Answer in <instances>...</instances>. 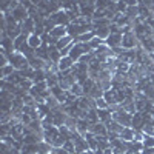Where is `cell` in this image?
Returning a JSON list of instances; mask_svg holds the SVG:
<instances>
[{
  "label": "cell",
  "instance_id": "1",
  "mask_svg": "<svg viewBox=\"0 0 154 154\" xmlns=\"http://www.w3.org/2000/svg\"><path fill=\"white\" fill-rule=\"evenodd\" d=\"M9 57V63L12 66H14L17 71H23V69H28L29 68V62L28 59L25 57L22 53H19V51H14V53L8 54Z\"/></svg>",
  "mask_w": 154,
  "mask_h": 154
},
{
  "label": "cell",
  "instance_id": "2",
  "mask_svg": "<svg viewBox=\"0 0 154 154\" xmlns=\"http://www.w3.org/2000/svg\"><path fill=\"white\" fill-rule=\"evenodd\" d=\"M112 119L116 122H119L120 125L123 126H131V122H133V114H130L128 111H125L123 108L117 109V111H112Z\"/></svg>",
  "mask_w": 154,
  "mask_h": 154
},
{
  "label": "cell",
  "instance_id": "3",
  "mask_svg": "<svg viewBox=\"0 0 154 154\" xmlns=\"http://www.w3.org/2000/svg\"><path fill=\"white\" fill-rule=\"evenodd\" d=\"M49 19L54 22L56 26H68V25L71 23V20H69L65 9H59V11L53 12V14L49 16Z\"/></svg>",
  "mask_w": 154,
  "mask_h": 154
},
{
  "label": "cell",
  "instance_id": "4",
  "mask_svg": "<svg viewBox=\"0 0 154 154\" xmlns=\"http://www.w3.org/2000/svg\"><path fill=\"white\" fill-rule=\"evenodd\" d=\"M137 46H140V42H139L137 35L134 34V31L123 34V38H122V48L123 49H134Z\"/></svg>",
  "mask_w": 154,
  "mask_h": 154
},
{
  "label": "cell",
  "instance_id": "5",
  "mask_svg": "<svg viewBox=\"0 0 154 154\" xmlns=\"http://www.w3.org/2000/svg\"><path fill=\"white\" fill-rule=\"evenodd\" d=\"M11 16H12V19H14L17 23H23L25 20H26L28 17H29V14H28V9L25 8V6H22V5H19L17 8H14L11 11Z\"/></svg>",
  "mask_w": 154,
  "mask_h": 154
},
{
  "label": "cell",
  "instance_id": "6",
  "mask_svg": "<svg viewBox=\"0 0 154 154\" xmlns=\"http://www.w3.org/2000/svg\"><path fill=\"white\" fill-rule=\"evenodd\" d=\"M145 126V120H143V112L136 111L133 114V122H131V128L134 131H142Z\"/></svg>",
  "mask_w": 154,
  "mask_h": 154
},
{
  "label": "cell",
  "instance_id": "7",
  "mask_svg": "<svg viewBox=\"0 0 154 154\" xmlns=\"http://www.w3.org/2000/svg\"><path fill=\"white\" fill-rule=\"evenodd\" d=\"M103 99L109 103V106H112V105H119V103H120L119 96H117V89H116L114 86H112L111 89H106V91L103 93Z\"/></svg>",
  "mask_w": 154,
  "mask_h": 154
},
{
  "label": "cell",
  "instance_id": "8",
  "mask_svg": "<svg viewBox=\"0 0 154 154\" xmlns=\"http://www.w3.org/2000/svg\"><path fill=\"white\" fill-rule=\"evenodd\" d=\"M122 38H123V34L122 32H112V34H109V37L105 40V43L109 48H117V46H122Z\"/></svg>",
  "mask_w": 154,
  "mask_h": 154
},
{
  "label": "cell",
  "instance_id": "9",
  "mask_svg": "<svg viewBox=\"0 0 154 154\" xmlns=\"http://www.w3.org/2000/svg\"><path fill=\"white\" fill-rule=\"evenodd\" d=\"M89 131L96 136H108V128L103 122H97V123H91Z\"/></svg>",
  "mask_w": 154,
  "mask_h": 154
},
{
  "label": "cell",
  "instance_id": "10",
  "mask_svg": "<svg viewBox=\"0 0 154 154\" xmlns=\"http://www.w3.org/2000/svg\"><path fill=\"white\" fill-rule=\"evenodd\" d=\"M83 54H85V51H83V48H82V43H75V42H74V46H72L71 53H69V57L77 63V62H79V59H80Z\"/></svg>",
  "mask_w": 154,
  "mask_h": 154
},
{
  "label": "cell",
  "instance_id": "11",
  "mask_svg": "<svg viewBox=\"0 0 154 154\" xmlns=\"http://www.w3.org/2000/svg\"><path fill=\"white\" fill-rule=\"evenodd\" d=\"M48 54H49V60H53L54 63H59L62 59L60 49L56 45H48Z\"/></svg>",
  "mask_w": 154,
  "mask_h": 154
},
{
  "label": "cell",
  "instance_id": "12",
  "mask_svg": "<svg viewBox=\"0 0 154 154\" xmlns=\"http://www.w3.org/2000/svg\"><path fill=\"white\" fill-rule=\"evenodd\" d=\"M34 29H35V20H34L32 17H28L26 20L22 23V32H25V34H32Z\"/></svg>",
  "mask_w": 154,
  "mask_h": 154
},
{
  "label": "cell",
  "instance_id": "13",
  "mask_svg": "<svg viewBox=\"0 0 154 154\" xmlns=\"http://www.w3.org/2000/svg\"><path fill=\"white\" fill-rule=\"evenodd\" d=\"M28 45L32 48V49H37V48H40L43 45V40H42V35H37L35 32L29 34L28 37Z\"/></svg>",
  "mask_w": 154,
  "mask_h": 154
},
{
  "label": "cell",
  "instance_id": "14",
  "mask_svg": "<svg viewBox=\"0 0 154 154\" xmlns=\"http://www.w3.org/2000/svg\"><path fill=\"white\" fill-rule=\"evenodd\" d=\"M74 63H75V62H74V60H72L69 56H66V57H62V59H60V62L57 63L59 71H66V69H71Z\"/></svg>",
  "mask_w": 154,
  "mask_h": 154
},
{
  "label": "cell",
  "instance_id": "15",
  "mask_svg": "<svg viewBox=\"0 0 154 154\" xmlns=\"http://www.w3.org/2000/svg\"><path fill=\"white\" fill-rule=\"evenodd\" d=\"M28 62H29V66H31L32 69H45V65H46V62L42 60L40 57H37V56L29 57Z\"/></svg>",
  "mask_w": 154,
  "mask_h": 154
},
{
  "label": "cell",
  "instance_id": "16",
  "mask_svg": "<svg viewBox=\"0 0 154 154\" xmlns=\"http://www.w3.org/2000/svg\"><path fill=\"white\" fill-rule=\"evenodd\" d=\"M51 37H54V38H62V37H65V35H68V28L66 26H56V28H53L49 32H48Z\"/></svg>",
  "mask_w": 154,
  "mask_h": 154
},
{
  "label": "cell",
  "instance_id": "17",
  "mask_svg": "<svg viewBox=\"0 0 154 154\" xmlns=\"http://www.w3.org/2000/svg\"><path fill=\"white\" fill-rule=\"evenodd\" d=\"M89 126H91V123L88 119H77V133H80L82 136H85L89 131Z\"/></svg>",
  "mask_w": 154,
  "mask_h": 154
},
{
  "label": "cell",
  "instance_id": "18",
  "mask_svg": "<svg viewBox=\"0 0 154 154\" xmlns=\"http://www.w3.org/2000/svg\"><path fill=\"white\" fill-rule=\"evenodd\" d=\"M106 125V128H108V133H116V134H120L122 131H123V125H120L119 122H116L114 119H111L108 123H105Z\"/></svg>",
  "mask_w": 154,
  "mask_h": 154
},
{
  "label": "cell",
  "instance_id": "19",
  "mask_svg": "<svg viewBox=\"0 0 154 154\" xmlns=\"http://www.w3.org/2000/svg\"><path fill=\"white\" fill-rule=\"evenodd\" d=\"M28 37H29V34L22 32L17 38H14V49H16V51H20L25 45L28 43Z\"/></svg>",
  "mask_w": 154,
  "mask_h": 154
},
{
  "label": "cell",
  "instance_id": "20",
  "mask_svg": "<svg viewBox=\"0 0 154 154\" xmlns=\"http://www.w3.org/2000/svg\"><path fill=\"white\" fill-rule=\"evenodd\" d=\"M134 136H136V131L133 130L131 126H125L123 131L119 134V137L123 139V140H126V142H131V140H134Z\"/></svg>",
  "mask_w": 154,
  "mask_h": 154
},
{
  "label": "cell",
  "instance_id": "21",
  "mask_svg": "<svg viewBox=\"0 0 154 154\" xmlns=\"http://www.w3.org/2000/svg\"><path fill=\"white\" fill-rule=\"evenodd\" d=\"M83 137L86 139V142H88L89 148H91L93 151H96V149H97V136H96V134H93L91 131H88Z\"/></svg>",
  "mask_w": 154,
  "mask_h": 154
},
{
  "label": "cell",
  "instance_id": "22",
  "mask_svg": "<svg viewBox=\"0 0 154 154\" xmlns=\"http://www.w3.org/2000/svg\"><path fill=\"white\" fill-rule=\"evenodd\" d=\"M94 37H96V32H94V31H89V32H85V34L79 35L74 42H75V43H88L89 40H93Z\"/></svg>",
  "mask_w": 154,
  "mask_h": 154
},
{
  "label": "cell",
  "instance_id": "23",
  "mask_svg": "<svg viewBox=\"0 0 154 154\" xmlns=\"http://www.w3.org/2000/svg\"><path fill=\"white\" fill-rule=\"evenodd\" d=\"M72 42H74V38H72V37H71V35L68 34V35H65V37H62V38H59V42L56 43V46H57V48H59V49L62 51L63 48H66L68 45H71Z\"/></svg>",
  "mask_w": 154,
  "mask_h": 154
},
{
  "label": "cell",
  "instance_id": "24",
  "mask_svg": "<svg viewBox=\"0 0 154 154\" xmlns=\"http://www.w3.org/2000/svg\"><path fill=\"white\" fill-rule=\"evenodd\" d=\"M35 56L37 57H40L42 60L48 62L49 60V54H48V45H42L40 48H37L35 49Z\"/></svg>",
  "mask_w": 154,
  "mask_h": 154
},
{
  "label": "cell",
  "instance_id": "25",
  "mask_svg": "<svg viewBox=\"0 0 154 154\" xmlns=\"http://www.w3.org/2000/svg\"><path fill=\"white\" fill-rule=\"evenodd\" d=\"M69 93L71 94H74L75 97H82V96H85V91H83V86H82V83H74L71 88H69Z\"/></svg>",
  "mask_w": 154,
  "mask_h": 154
},
{
  "label": "cell",
  "instance_id": "26",
  "mask_svg": "<svg viewBox=\"0 0 154 154\" xmlns=\"http://www.w3.org/2000/svg\"><path fill=\"white\" fill-rule=\"evenodd\" d=\"M94 32H96L97 37H100V38H103V40H106V38L109 37V34H111V29H109V26H102V28L94 29Z\"/></svg>",
  "mask_w": 154,
  "mask_h": 154
},
{
  "label": "cell",
  "instance_id": "27",
  "mask_svg": "<svg viewBox=\"0 0 154 154\" xmlns=\"http://www.w3.org/2000/svg\"><path fill=\"white\" fill-rule=\"evenodd\" d=\"M143 149V143L140 140H131L128 142V151H142Z\"/></svg>",
  "mask_w": 154,
  "mask_h": 154
},
{
  "label": "cell",
  "instance_id": "28",
  "mask_svg": "<svg viewBox=\"0 0 154 154\" xmlns=\"http://www.w3.org/2000/svg\"><path fill=\"white\" fill-rule=\"evenodd\" d=\"M86 119L89 120V123H97V122H100V120H99V114H97V108H91V109H88V116H86Z\"/></svg>",
  "mask_w": 154,
  "mask_h": 154
},
{
  "label": "cell",
  "instance_id": "29",
  "mask_svg": "<svg viewBox=\"0 0 154 154\" xmlns=\"http://www.w3.org/2000/svg\"><path fill=\"white\" fill-rule=\"evenodd\" d=\"M34 83H38V82H46V71L45 69H35V74H34Z\"/></svg>",
  "mask_w": 154,
  "mask_h": 154
},
{
  "label": "cell",
  "instance_id": "30",
  "mask_svg": "<svg viewBox=\"0 0 154 154\" xmlns=\"http://www.w3.org/2000/svg\"><path fill=\"white\" fill-rule=\"evenodd\" d=\"M17 69L14 68L9 63V65H6V66H2V69H0V72H2V79H6V77H9L11 74H14Z\"/></svg>",
  "mask_w": 154,
  "mask_h": 154
},
{
  "label": "cell",
  "instance_id": "31",
  "mask_svg": "<svg viewBox=\"0 0 154 154\" xmlns=\"http://www.w3.org/2000/svg\"><path fill=\"white\" fill-rule=\"evenodd\" d=\"M83 91H85V96H89V93L93 91V88L96 86V80H93V79H88L83 85Z\"/></svg>",
  "mask_w": 154,
  "mask_h": 154
},
{
  "label": "cell",
  "instance_id": "32",
  "mask_svg": "<svg viewBox=\"0 0 154 154\" xmlns=\"http://www.w3.org/2000/svg\"><path fill=\"white\" fill-rule=\"evenodd\" d=\"M111 0H96V8L97 9H102V11H105L111 6Z\"/></svg>",
  "mask_w": 154,
  "mask_h": 154
},
{
  "label": "cell",
  "instance_id": "33",
  "mask_svg": "<svg viewBox=\"0 0 154 154\" xmlns=\"http://www.w3.org/2000/svg\"><path fill=\"white\" fill-rule=\"evenodd\" d=\"M142 143H143V148H154V136L145 134V136H143V140H142Z\"/></svg>",
  "mask_w": 154,
  "mask_h": 154
},
{
  "label": "cell",
  "instance_id": "34",
  "mask_svg": "<svg viewBox=\"0 0 154 154\" xmlns=\"http://www.w3.org/2000/svg\"><path fill=\"white\" fill-rule=\"evenodd\" d=\"M103 43H105V40H103V38H100V37H97V35L93 38V40H89V45H91V48H93L94 51H96L100 45H103Z\"/></svg>",
  "mask_w": 154,
  "mask_h": 154
},
{
  "label": "cell",
  "instance_id": "35",
  "mask_svg": "<svg viewBox=\"0 0 154 154\" xmlns=\"http://www.w3.org/2000/svg\"><path fill=\"white\" fill-rule=\"evenodd\" d=\"M96 106H97V109H106V108H109V103L103 97H100L96 100Z\"/></svg>",
  "mask_w": 154,
  "mask_h": 154
},
{
  "label": "cell",
  "instance_id": "36",
  "mask_svg": "<svg viewBox=\"0 0 154 154\" xmlns=\"http://www.w3.org/2000/svg\"><path fill=\"white\" fill-rule=\"evenodd\" d=\"M11 149H12V146H11V145H8V143L2 142V154H11Z\"/></svg>",
  "mask_w": 154,
  "mask_h": 154
},
{
  "label": "cell",
  "instance_id": "37",
  "mask_svg": "<svg viewBox=\"0 0 154 154\" xmlns=\"http://www.w3.org/2000/svg\"><path fill=\"white\" fill-rule=\"evenodd\" d=\"M79 6H83V5H91V3H96V0H75Z\"/></svg>",
  "mask_w": 154,
  "mask_h": 154
},
{
  "label": "cell",
  "instance_id": "38",
  "mask_svg": "<svg viewBox=\"0 0 154 154\" xmlns=\"http://www.w3.org/2000/svg\"><path fill=\"white\" fill-rule=\"evenodd\" d=\"M122 2H123L126 6H137V5H139L137 0H122Z\"/></svg>",
  "mask_w": 154,
  "mask_h": 154
},
{
  "label": "cell",
  "instance_id": "39",
  "mask_svg": "<svg viewBox=\"0 0 154 154\" xmlns=\"http://www.w3.org/2000/svg\"><path fill=\"white\" fill-rule=\"evenodd\" d=\"M54 149H56V152H57V154H71L68 149H65L63 146H60V148H54Z\"/></svg>",
  "mask_w": 154,
  "mask_h": 154
},
{
  "label": "cell",
  "instance_id": "40",
  "mask_svg": "<svg viewBox=\"0 0 154 154\" xmlns=\"http://www.w3.org/2000/svg\"><path fill=\"white\" fill-rule=\"evenodd\" d=\"M126 154H142V151H126Z\"/></svg>",
  "mask_w": 154,
  "mask_h": 154
},
{
  "label": "cell",
  "instance_id": "41",
  "mask_svg": "<svg viewBox=\"0 0 154 154\" xmlns=\"http://www.w3.org/2000/svg\"><path fill=\"white\" fill-rule=\"evenodd\" d=\"M149 59L154 62V51H151V53H149Z\"/></svg>",
  "mask_w": 154,
  "mask_h": 154
},
{
  "label": "cell",
  "instance_id": "42",
  "mask_svg": "<svg viewBox=\"0 0 154 154\" xmlns=\"http://www.w3.org/2000/svg\"><path fill=\"white\" fill-rule=\"evenodd\" d=\"M111 2H112V3H119V2H120V0H111Z\"/></svg>",
  "mask_w": 154,
  "mask_h": 154
},
{
  "label": "cell",
  "instance_id": "43",
  "mask_svg": "<svg viewBox=\"0 0 154 154\" xmlns=\"http://www.w3.org/2000/svg\"><path fill=\"white\" fill-rule=\"evenodd\" d=\"M49 154H57V152H56V149H53V151H51Z\"/></svg>",
  "mask_w": 154,
  "mask_h": 154
},
{
  "label": "cell",
  "instance_id": "44",
  "mask_svg": "<svg viewBox=\"0 0 154 154\" xmlns=\"http://www.w3.org/2000/svg\"><path fill=\"white\" fill-rule=\"evenodd\" d=\"M37 154H49V152H37Z\"/></svg>",
  "mask_w": 154,
  "mask_h": 154
}]
</instances>
